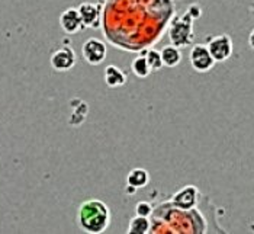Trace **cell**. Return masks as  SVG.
Returning <instances> with one entry per match:
<instances>
[{"label": "cell", "mask_w": 254, "mask_h": 234, "mask_svg": "<svg viewBox=\"0 0 254 234\" xmlns=\"http://www.w3.org/2000/svg\"><path fill=\"white\" fill-rule=\"evenodd\" d=\"M78 227L89 234H100L106 232L111 224L109 207L100 199H89L80 204L77 210Z\"/></svg>", "instance_id": "1"}, {"label": "cell", "mask_w": 254, "mask_h": 234, "mask_svg": "<svg viewBox=\"0 0 254 234\" xmlns=\"http://www.w3.org/2000/svg\"><path fill=\"white\" fill-rule=\"evenodd\" d=\"M200 16L192 10V6L189 7V10L183 15H179L175 19L172 20L170 28H169V38L172 45H175L177 48H183L188 47L192 41H193V20Z\"/></svg>", "instance_id": "2"}, {"label": "cell", "mask_w": 254, "mask_h": 234, "mask_svg": "<svg viewBox=\"0 0 254 234\" xmlns=\"http://www.w3.org/2000/svg\"><path fill=\"white\" fill-rule=\"evenodd\" d=\"M208 50L216 63H224L231 57L234 45L233 39L227 34H219L208 39Z\"/></svg>", "instance_id": "3"}, {"label": "cell", "mask_w": 254, "mask_h": 234, "mask_svg": "<svg viewBox=\"0 0 254 234\" xmlns=\"http://www.w3.org/2000/svg\"><path fill=\"white\" fill-rule=\"evenodd\" d=\"M189 60H190V66L193 67L195 72L199 73H206L211 69H214L215 66V60L211 56L208 45L206 44H196L192 47L190 54H189Z\"/></svg>", "instance_id": "4"}, {"label": "cell", "mask_w": 254, "mask_h": 234, "mask_svg": "<svg viewBox=\"0 0 254 234\" xmlns=\"http://www.w3.org/2000/svg\"><path fill=\"white\" fill-rule=\"evenodd\" d=\"M81 54H83V59L90 66H99L106 59L108 47L102 39L89 38L81 45Z\"/></svg>", "instance_id": "5"}, {"label": "cell", "mask_w": 254, "mask_h": 234, "mask_svg": "<svg viewBox=\"0 0 254 234\" xmlns=\"http://www.w3.org/2000/svg\"><path fill=\"white\" fill-rule=\"evenodd\" d=\"M199 196L200 192L195 185H186L173 195L172 204L180 211H192L199 202Z\"/></svg>", "instance_id": "6"}, {"label": "cell", "mask_w": 254, "mask_h": 234, "mask_svg": "<svg viewBox=\"0 0 254 234\" xmlns=\"http://www.w3.org/2000/svg\"><path fill=\"white\" fill-rule=\"evenodd\" d=\"M76 53L71 47L65 45V47H61L59 50H56L53 54H51V67L57 72H68L71 70L74 66H76Z\"/></svg>", "instance_id": "7"}, {"label": "cell", "mask_w": 254, "mask_h": 234, "mask_svg": "<svg viewBox=\"0 0 254 234\" xmlns=\"http://www.w3.org/2000/svg\"><path fill=\"white\" fill-rule=\"evenodd\" d=\"M60 25L63 31L68 35H74L84 28L78 7H68L60 15Z\"/></svg>", "instance_id": "8"}, {"label": "cell", "mask_w": 254, "mask_h": 234, "mask_svg": "<svg viewBox=\"0 0 254 234\" xmlns=\"http://www.w3.org/2000/svg\"><path fill=\"white\" fill-rule=\"evenodd\" d=\"M78 12L81 15L84 28H93L96 25V22L99 20V16H100L98 6L93 4V3H89V1L81 3L78 6Z\"/></svg>", "instance_id": "9"}, {"label": "cell", "mask_w": 254, "mask_h": 234, "mask_svg": "<svg viewBox=\"0 0 254 234\" xmlns=\"http://www.w3.org/2000/svg\"><path fill=\"white\" fill-rule=\"evenodd\" d=\"M105 83L111 89L121 87L127 83V76L117 66H108L105 69Z\"/></svg>", "instance_id": "10"}, {"label": "cell", "mask_w": 254, "mask_h": 234, "mask_svg": "<svg viewBox=\"0 0 254 234\" xmlns=\"http://www.w3.org/2000/svg\"><path fill=\"white\" fill-rule=\"evenodd\" d=\"M148 180H150V175L145 169H141V167H135L132 169L128 176H127V183L129 188H132L134 191L139 189V188H145L148 185Z\"/></svg>", "instance_id": "11"}, {"label": "cell", "mask_w": 254, "mask_h": 234, "mask_svg": "<svg viewBox=\"0 0 254 234\" xmlns=\"http://www.w3.org/2000/svg\"><path fill=\"white\" fill-rule=\"evenodd\" d=\"M153 229V223L150 221L148 217H142L137 215L131 220L129 227H128V233L129 234H147L151 232Z\"/></svg>", "instance_id": "12"}, {"label": "cell", "mask_w": 254, "mask_h": 234, "mask_svg": "<svg viewBox=\"0 0 254 234\" xmlns=\"http://www.w3.org/2000/svg\"><path fill=\"white\" fill-rule=\"evenodd\" d=\"M161 57H163V63L166 67L169 69H173L180 64L182 61V53L180 50L175 47V45H166L163 50H161Z\"/></svg>", "instance_id": "13"}, {"label": "cell", "mask_w": 254, "mask_h": 234, "mask_svg": "<svg viewBox=\"0 0 254 234\" xmlns=\"http://www.w3.org/2000/svg\"><path fill=\"white\" fill-rule=\"evenodd\" d=\"M131 70L132 73L139 78H145L150 76L151 70L147 64V60H145V56H139V57H135L131 63Z\"/></svg>", "instance_id": "14"}, {"label": "cell", "mask_w": 254, "mask_h": 234, "mask_svg": "<svg viewBox=\"0 0 254 234\" xmlns=\"http://www.w3.org/2000/svg\"><path fill=\"white\" fill-rule=\"evenodd\" d=\"M145 60H147V64L150 67L151 72H158L164 67V63H163V57H161V51L158 50H148L147 54H145Z\"/></svg>", "instance_id": "15"}, {"label": "cell", "mask_w": 254, "mask_h": 234, "mask_svg": "<svg viewBox=\"0 0 254 234\" xmlns=\"http://www.w3.org/2000/svg\"><path fill=\"white\" fill-rule=\"evenodd\" d=\"M135 213L137 215H142V217H150L153 214V205L147 201H141L135 205Z\"/></svg>", "instance_id": "16"}, {"label": "cell", "mask_w": 254, "mask_h": 234, "mask_svg": "<svg viewBox=\"0 0 254 234\" xmlns=\"http://www.w3.org/2000/svg\"><path fill=\"white\" fill-rule=\"evenodd\" d=\"M249 45L252 47L254 50V29L252 31V34H250V37H249Z\"/></svg>", "instance_id": "17"}, {"label": "cell", "mask_w": 254, "mask_h": 234, "mask_svg": "<svg viewBox=\"0 0 254 234\" xmlns=\"http://www.w3.org/2000/svg\"><path fill=\"white\" fill-rule=\"evenodd\" d=\"M253 13H254V10H253Z\"/></svg>", "instance_id": "18"}]
</instances>
